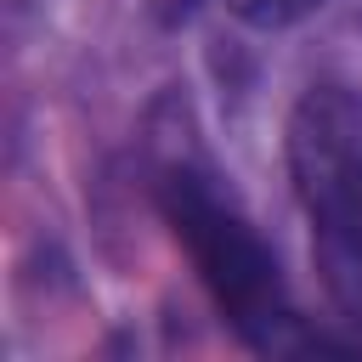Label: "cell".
Masks as SVG:
<instances>
[{"mask_svg": "<svg viewBox=\"0 0 362 362\" xmlns=\"http://www.w3.org/2000/svg\"><path fill=\"white\" fill-rule=\"evenodd\" d=\"M317 266L334 305L362 328V153L317 181Z\"/></svg>", "mask_w": 362, "mask_h": 362, "instance_id": "6da1fadb", "label": "cell"}, {"mask_svg": "<svg viewBox=\"0 0 362 362\" xmlns=\"http://www.w3.org/2000/svg\"><path fill=\"white\" fill-rule=\"evenodd\" d=\"M232 17H243V23H255V28H283V23H300V17H311L322 0H221Z\"/></svg>", "mask_w": 362, "mask_h": 362, "instance_id": "7a4b0ae2", "label": "cell"}]
</instances>
